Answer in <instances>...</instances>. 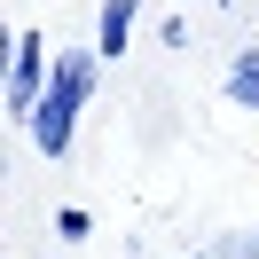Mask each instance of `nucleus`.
I'll list each match as a JSON object with an SVG mask.
<instances>
[{"label": "nucleus", "mask_w": 259, "mask_h": 259, "mask_svg": "<svg viewBox=\"0 0 259 259\" xmlns=\"http://www.w3.org/2000/svg\"><path fill=\"white\" fill-rule=\"evenodd\" d=\"M48 79H55V55H48V39L39 32H24L16 48H8V110L32 126L39 118V102H48Z\"/></svg>", "instance_id": "nucleus-2"}, {"label": "nucleus", "mask_w": 259, "mask_h": 259, "mask_svg": "<svg viewBox=\"0 0 259 259\" xmlns=\"http://www.w3.org/2000/svg\"><path fill=\"white\" fill-rule=\"evenodd\" d=\"M204 259H220V251H204Z\"/></svg>", "instance_id": "nucleus-6"}, {"label": "nucleus", "mask_w": 259, "mask_h": 259, "mask_svg": "<svg viewBox=\"0 0 259 259\" xmlns=\"http://www.w3.org/2000/svg\"><path fill=\"white\" fill-rule=\"evenodd\" d=\"M95 63H102L95 48H63V55H55L48 102H39V118H32V142L48 149V157H63L71 134H79V110H87V95H95Z\"/></svg>", "instance_id": "nucleus-1"}, {"label": "nucleus", "mask_w": 259, "mask_h": 259, "mask_svg": "<svg viewBox=\"0 0 259 259\" xmlns=\"http://www.w3.org/2000/svg\"><path fill=\"white\" fill-rule=\"evenodd\" d=\"M228 95H236V102H251V110H259V48H243L236 63H228Z\"/></svg>", "instance_id": "nucleus-4"}, {"label": "nucleus", "mask_w": 259, "mask_h": 259, "mask_svg": "<svg viewBox=\"0 0 259 259\" xmlns=\"http://www.w3.org/2000/svg\"><path fill=\"white\" fill-rule=\"evenodd\" d=\"M134 24H142V8H134V0H102V32H95V55H126Z\"/></svg>", "instance_id": "nucleus-3"}, {"label": "nucleus", "mask_w": 259, "mask_h": 259, "mask_svg": "<svg viewBox=\"0 0 259 259\" xmlns=\"http://www.w3.org/2000/svg\"><path fill=\"white\" fill-rule=\"evenodd\" d=\"M220 259H259V236H228V243H220Z\"/></svg>", "instance_id": "nucleus-5"}]
</instances>
